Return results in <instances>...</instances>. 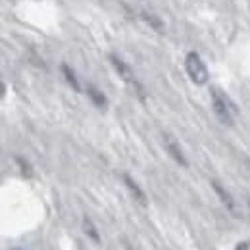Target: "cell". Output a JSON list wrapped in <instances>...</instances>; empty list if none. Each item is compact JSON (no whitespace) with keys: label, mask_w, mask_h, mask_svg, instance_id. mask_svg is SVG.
I'll return each mask as SVG.
<instances>
[{"label":"cell","mask_w":250,"mask_h":250,"mask_svg":"<svg viewBox=\"0 0 250 250\" xmlns=\"http://www.w3.org/2000/svg\"><path fill=\"white\" fill-rule=\"evenodd\" d=\"M212 188L216 190V194L219 196V200H221V204L225 206V210L233 216V218H241V210H239V204H237V200L231 196V192L229 190H225V188L219 185L218 181H212Z\"/></svg>","instance_id":"4"},{"label":"cell","mask_w":250,"mask_h":250,"mask_svg":"<svg viewBox=\"0 0 250 250\" xmlns=\"http://www.w3.org/2000/svg\"><path fill=\"white\" fill-rule=\"evenodd\" d=\"M122 179H124L125 187L129 188V192L133 194V198L141 204V206H146L148 204V198H146V194H145V190L139 187V183L129 175V173H122Z\"/></svg>","instance_id":"6"},{"label":"cell","mask_w":250,"mask_h":250,"mask_svg":"<svg viewBox=\"0 0 250 250\" xmlns=\"http://www.w3.org/2000/svg\"><path fill=\"white\" fill-rule=\"evenodd\" d=\"M185 69H187L190 81H192L194 85H198V87L206 85L208 79H210L208 67H206V63L200 58L198 52H188L187 56H185Z\"/></svg>","instance_id":"2"},{"label":"cell","mask_w":250,"mask_h":250,"mask_svg":"<svg viewBox=\"0 0 250 250\" xmlns=\"http://www.w3.org/2000/svg\"><path fill=\"white\" fill-rule=\"evenodd\" d=\"M83 231H85V235H87L89 239H93L94 243H100V235H98V231H96V225H94L89 218L83 219Z\"/></svg>","instance_id":"10"},{"label":"cell","mask_w":250,"mask_h":250,"mask_svg":"<svg viewBox=\"0 0 250 250\" xmlns=\"http://www.w3.org/2000/svg\"><path fill=\"white\" fill-rule=\"evenodd\" d=\"M212 108H214V114L219 120V124L227 125V127L235 125V118L239 116V108L235 106V102L227 94L221 93L219 89H212Z\"/></svg>","instance_id":"1"},{"label":"cell","mask_w":250,"mask_h":250,"mask_svg":"<svg viewBox=\"0 0 250 250\" xmlns=\"http://www.w3.org/2000/svg\"><path fill=\"white\" fill-rule=\"evenodd\" d=\"M141 18H143V21H146V23H148L152 29H156L158 33L164 31V20H162V18H158L156 14L143 10V12H141Z\"/></svg>","instance_id":"9"},{"label":"cell","mask_w":250,"mask_h":250,"mask_svg":"<svg viewBox=\"0 0 250 250\" xmlns=\"http://www.w3.org/2000/svg\"><path fill=\"white\" fill-rule=\"evenodd\" d=\"M110 62L112 65L116 67V71H118V75L124 79L127 85H131L133 89H135V93L139 94L141 98H145V91H143V85L137 81V77H135V73H133V69L129 67V63H125L120 56H116V54H110Z\"/></svg>","instance_id":"3"},{"label":"cell","mask_w":250,"mask_h":250,"mask_svg":"<svg viewBox=\"0 0 250 250\" xmlns=\"http://www.w3.org/2000/svg\"><path fill=\"white\" fill-rule=\"evenodd\" d=\"M164 148L167 150V154L173 158L179 166H183V167H187L188 162L185 154H183V150H181V146H179V143L171 137V135H167V133H164Z\"/></svg>","instance_id":"5"},{"label":"cell","mask_w":250,"mask_h":250,"mask_svg":"<svg viewBox=\"0 0 250 250\" xmlns=\"http://www.w3.org/2000/svg\"><path fill=\"white\" fill-rule=\"evenodd\" d=\"M235 250H250V243L249 241H243V243H239V245L235 247Z\"/></svg>","instance_id":"12"},{"label":"cell","mask_w":250,"mask_h":250,"mask_svg":"<svg viewBox=\"0 0 250 250\" xmlns=\"http://www.w3.org/2000/svg\"><path fill=\"white\" fill-rule=\"evenodd\" d=\"M87 94H89V98H91V102H93L96 108H100V110H104L106 106H108V98L102 94V91H98L94 85H87Z\"/></svg>","instance_id":"7"},{"label":"cell","mask_w":250,"mask_h":250,"mask_svg":"<svg viewBox=\"0 0 250 250\" xmlns=\"http://www.w3.org/2000/svg\"><path fill=\"white\" fill-rule=\"evenodd\" d=\"M60 69H62L63 77H65V81L69 83V87L73 89V91H77V93H81V83H79V79H77V75H75V71L67 65V63H62L60 65Z\"/></svg>","instance_id":"8"},{"label":"cell","mask_w":250,"mask_h":250,"mask_svg":"<svg viewBox=\"0 0 250 250\" xmlns=\"http://www.w3.org/2000/svg\"><path fill=\"white\" fill-rule=\"evenodd\" d=\"M16 162L20 164V167H21V171H23V173H25L27 177H31V167H29V164H27V162H25L23 158H20V156L16 158Z\"/></svg>","instance_id":"11"},{"label":"cell","mask_w":250,"mask_h":250,"mask_svg":"<svg viewBox=\"0 0 250 250\" xmlns=\"http://www.w3.org/2000/svg\"><path fill=\"white\" fill-rule=\"evenodd\" d=\"M249 206H250V198H249Z\"/></svg>","instance_id":"13"},{"label":"cell","mask_w":250,"mask_h":250,"mask_svg":"<svg viewBox=\"0 0 250 250\" xmlns=\"http://www.w3.org/2000/svg\"><path fill=\"white\" fill-rule=\"evenodd\" d=\"M16 250H20V249H16Z\"/></svg>","instance_id":"14"}]
</instances>
